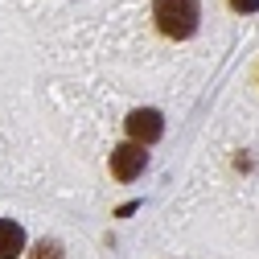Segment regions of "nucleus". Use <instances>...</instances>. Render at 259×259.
Instances as JSON below:
<instances>
[{
	"instance_id": "nucleus-1",
	"label": "nucleus",
	"mask_w": 259,
	"mask_h": 259,
	"mask_svg": "<svg viewBox=\"0 0 259 259\" xmlns=\"http://www.w3.org/2000/svg\"><path fill=\"white\" fill-rule=\"evenodd\" d=\"M152 17H156V29L165 37L185 41V37H193V29H198L202 9H198V0H156Z\"/></svg>"
},
{
	"instance_id": "nucleus-2",
	"label": "nucleus",
	"mask_w": 259,
	"mask_h": 259,
	"mask_svg": "<svg viewBox=\"0 0 259 259\" xmlns=\"http://www.w3.org/2000/svg\"><path fill=\"white\" fill-rule=\"evenodd\" d=\"M144 165H148V152H144V144H119V148H111V177H119V181H132V177H140L144 173Z\"/></svg>"
},
{
	"instance_id": "nucleus-3",
	"label": "nucleus",
	"mask_w": 259,
	"mask_h": 259,
	"mask_svg": "<svg viewBox=\"0 0 259 259\" xmlns=\"http://www.w3.org/2000/svg\"><path fill=\"white\" fill-rule=\"evenodd\" d=\"M160 132H165V119H160V111L152 107H136L132 115H127V136H132V144H152L160 140Z\"/></svg>"
},
{
	"instance_id": "nucleus-4",
	"label": "nucleus",
	"mask_w": 259,
	"mask_h": 259,
	"mask_svg": "<svg viewBox=\"0 0 259 259\" xmlns=\"http://www.w3.org/2000/svg\"><path fill=\"white\" fill-rule=\"evenodd\" d=\"M25 251V231L13 218H0V259H17Z\"/></svg>"
},
{
	"instance_id": "nucleus-5",
	"label": "nucleus",
	"mask_w": 259,
	"mask_h": 259,
	"mask_svg": "<svg viewBox=\"0 0 259 259\" xmlns=\"http://www.w3.org/2000/svg\"><path fill=\"white\" fill-rule=\"evenodd\" d=\"M33 259H62V247L58 243H37L33 247Z\"/></svg>"
},
{
	"instance_id": "nucleus-6",
	"label": "nucleus",
	"mask_w": 259,
	"mask_h": 259,
	"mask_svg": "<svg viewBox=\"0 0 259 259\" xmlns=\"http://www.w3.org/2000/svg\"><path fill=\"white\" fill-rule=\"evenodd\" d=\"M231 9H239V13H255L259 0H231Z\"/></svg>"
}]
</instances>
